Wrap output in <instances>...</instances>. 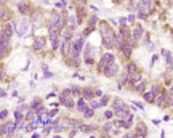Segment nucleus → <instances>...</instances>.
Masks as SVG:
<instances>
[{
	"mask_svg": "<svg viewBox=\"0 0 173 138\" xmlns=\"http://www.w3.org/2000/svg\"><path fill=\"white\" fill-rule=\"evenodd\" d=\"M101 35H103V42H104V47L106 48H112L114 47V39H115V35H114V31L109 27V24L107 22H101Z\"/></svg>",
	"mask_w": 173,
	"mask_h": 138,
	"instance_id": "f257e3e1",
	"label": "nucleus"
},
{
	"mask_svg": "<svg viewBox=\"0 0 173 138\" xmlns=\"http://www.w3.org/2000/svg\"><path fill=\"white\" fill-rule=\"evenodd\" d=\"M83 48V35L82 37L76 39L74 42H71V47H69V52H71V56L72 58H79V55H80Z\"/></svg>",
	"mask_w": 173,
	"mask_h": 138,
	"instance_id": "f03ea898",
	"label": "nucleus"
},
{
	"mask_svg": "<svg viewBox=\"0 0 173 138\" xmlns=\"http://www.w3.org/2000/svg\"><path fill=\"white\" fill-rule=\"evenodd\" d=\"M151 10H152V0H141V7L138 10V16L141 20H146L148 15L151 13Z\"/></svg>",
	"mask_w": 173,
	"mask_h": 138,
	"instance_id": "7ed1b4c3",
	"label": "nucleus"
},
{
	"mask_svg": "<svg viewBox=\"0 0 173 138\" xmlns=\"http://www.w3.org/2000/svg\"><path fill=\"white\" fill-rule=\"evenodd\" d=\"M27 31H29V21L26 20V18H22V20H19V22H18V27H16V32L19 37H26L27 35Z\"/></svg>",
	"mask_w": 173,
	"mask_h": 138,
	"instance_id": "20e7f679",
	"label": "nucleus"
},
{
	"mask_svg": "<svg viewBox=\"0 0 173 138\" xmlns=\"http://www.w3.org/2000/svg\"><path fill=\"white\" fill-rule=\"evenodd\" d=\"M18 128V122H3L2 124V136H7V135H13Z\"/></svg>",
	"mask_w": 173,
	"mask_h": 138,
	"instance_id": "39448f33",
	"label": "nucleus"
},
{
	"mask_svg": "<svg viewBox=\"0 0 173 138\" xmlns=\"http://www.w3.org/2000/svg\"><path fill=\"white\" fill-rule=\"evenodd\" d=\"M95 53H96V48L91 47V45H87L85 47V63L87 64H93L95 63Z\"/></svg>",
	"mask_w": 173,
	"mask_h": 138,
	"instance_id": "423d86ee",
	"label": "nucleus"
},
{
	"mask_svg": "<svg viewBox=\"0 0 173 138\" xmlns=\"http://www.w3.org/2000/svg\"><path fill=\"white\" fill-rule=\"evenodd\" d=\"M117 72H119V66L115 63H111V64H107V66H104V76L106 77H114Z\"/></svg>",
	"mask_w": 173,
	"mask_h": 138,
	"instance_id": "0eeeda50",
	"label": "nucleus"
},
{
	"mask_svg": "<svg viewBox=\"0 0 173 138\" xmlns=\"http://www.w3.org/2000/svg\"><path fill=\"white\" fill-rule=\"evenodd\" d=\"M11 34H13V27L10 24H3V27H2V39H0V40L8 42L10 37H11Z\"/></svg>",
	"mask_w": 173,
	"mask_h": 138,
	"instance_id": "6e6552de",
	"label": "nucleus"
},
{
	"mask_svg": "<svg viewBox=\"0 0 173 138\" xmlns=\"http://www.w3.org/2000/svg\"><path fill=\"white\" fill-rule=\"evenodd\" d=\"M143 34H144V29H143L141 24H136V26L133 27V34H132V35H133V39L136 40V42L143 37Z\"/></svg>",
	"mask_w": 173,
	"mask_h": 138,
	"instance_id": "1a4fd4ad",
	"label": "nucleus"
},
{
	"mask_svg": "<svg viewBox=\"0 0 173 138\" xmlns=\"http://www.w3.org/2000/svg\"><path fill=\"white\" fill-rule=\"evenodd\" d=\"M125 109H128V108L125 106V103H124L122 100H119V98H117V100L114 101V112H117V114H119V112L125 111Z\"/></svg>",
	"mask_w": 173,
	"mask_h": 138,
	"instance_id": "9d476101",
	"label": "nucleus"
},
{
	"mask_svg": "<svg viewBox=\"0 0 173 138\" xmlns=\"http://www.w3.org/2000/svg\"><path fill=\"white\" fill-rule=\"evenodd\" d=\"M156 92H157V87H154L151 92H148V93H143L144 95V101H146V103H152V101H156Z\"/></svg>",
	"mask_w": 173,
	"mask_h": 138,
	"instance_id": "9b49d317",
	"label": "nucleus"
},
{
	"mask_svg": "<svg viewBox=\"0 0 173 138\" xmlns=\"http://www.w3.org/2000/svg\"><path fill=\"white\" fill-rule=\"evenodd\" d=\"M111 63H114V55H112V53H106L104 56H103V59H101L100 66L104 68V66H107V64H111Z\"/></svg>",
	"mask_w": 173,
	"mask_h": 138,
	"instance_id": "f8f14e48",
	"label": "nucleus"
},
{
	"mask_svg": "<svg viewBox=\"0 0 173 138\" xmlns=\"http://www.w3.org/2000/svg\"><path fill=\"white\" fill-rule=\"evenodd\" d=\"M148 135V128L143 122H138L136 124V136H146Z\"/></svg>",
	"mask_w": 173,
	"mask_h": 138,
	"instance_id": "ddd939ff",
	"label": "nucleus"
},
{
	"mask_svg": "<svg viewBox=\"0 0 173 138\" xmlns=\"http://www.w3.org/2000/svg\"><path fill=\"white\" fill-rule=\"evenodd\" d=\"M45 44H46V39L45 37H37L34 40V45H32V47H34V50H42V48L45 47Z\"/></svg>",
	"mask_w": 173,
	"mask_h": 138,
	"instance_id": "4468645a",
	"label": "nucleus"
},
{
	"mask_svg": "<svg viewBox=\"0 0 173 138\" xmlns=\"http://www.w3.org/2000/svg\"><path fill=\"white\" fill-rule=\"evenodd\" d=\"M162 53H163V56H165V59H167V68L173 69V56H172V53L167 52V50H162Z\"/></svg>",
	"mask_w": 173,
	"mask_h": 138,
	"instance_id": "2eb2a0df",
	"label": "nucleus"
},
{
	"mask_svg": "<svg viewBox=\"0 0 173 138\" xmlns=\"http://www.w3.org/2000/svg\"><path fill=\"white\" fill-rule=\"evenodd\" d=\"M87 98H82L79 100V103H77V111H80V112H85L87 109H88V104H87V101H85Z\"/></svg>",
	"mask_w": 173,
	"mask_h": 138,
	"instance_id": "dca6fc26",
	"label": "nucleus"
},
{
	"mask_svg": "<svg viewBox=\"0 0 173 138\" xmlns=\"http://www.w3.org/2000/svg\"><path fill=\"white\" fill-rule=\"evenodd\" d=\"M132 48H133V44H130V42H124V45H122V52H124V55L125 56H130L132 55Z\"/></svg>",
	"mask_w": 173,
	"mask_h": 138,
	"instance_id": "f3484780",
	"label": "nucleus"
},
{
	"mask_svg": "<svg viewBox=\"0 0 173 138\" xmlns=\"http://www.w3.org/2000/svg\"><path fill=\"white\" fill-rule=\"evenodd\" d=\"M7 52H8V42H5V40H0V56L5 58L7 56Z\"/></svg>",
	"mask_w": 173,
	"mask_h": 138,
	"instance_id": "a211bd4d",
	"label": "nucleus"
},
{
	"mask_svg": "<svg viewBox=\"0 0 173 138\" xmlns=\"http://www.w3.org/2000/svg\"><path fill=\"white\" fill-rule=\"evenodd\" d=\"M82 95H83V98L91 100L93 96H96V92H93L91 88H85V90H82Z\"/></svg>",
	"mask_w": 173,
	"mask_h": 138,
	"instance_id": "6ab92c4d",
	"label": "nucleus"
},
{
	"mask_svg": "<svg viewBox=\"0 0 173 138\" xmlns=\"http://www.w3.org/2000/svg\"><path fill=\"white\" fill-rule=\"evenodd\" d=\"M124 37H122V34H119V35H115V39H114V47H117V48H122V45H124Z\"/></svg>",
	"mask_w": 173,
	"mask_h": 138,
	"instance_id": "aec40b11",
	"label": "nucleus"
},
{
	"mask_svg": "<svg viewBox=\"0 0 173 138\" xmlns=\"http://www.w3.org/2000/svg\"><path fill=\"white\" fill-rule=\"evenodd\" d=\"M139 82H143V80H141V74H133L132 77H130V84H132V85L136 87Z\"/></svg>",
	"mask_w": 173,
	"mask_h": 138,
	"instance_id": "412c9836",
	"label": "nucleus"
},
{
	"mask_svg": "<svg viewBox=\"0 0 173 138\" xmlns=\"http://www.w3.org/2000/svg\"><path fill=\"white\" fill-rule=\"evenodd\" d=\"M93 130H95V127H93V125H85V124H82V125H80V132H83V133H90Z\"/></svg>",
	"mask_w": 173,
	"mask_h": 138,
	"instance_id": "4be33fe9",
	"label": "nucleus"
},
{
	"mask_svg": "<svg viewBox=\"0 0 173 138\" xmlns=\"http://www.w3.org/2000/svg\"><path fill=\"white\" fill-rule=\"evenodd\" d=\"M165 95H163V93H160V95H159L157 96V98H156V104H157V106H162V104L163 103H165Z\"/></svg>",
	"mask_w": 173,
	"mask_h": 138,
	"instance_id": "5701e85b",
	"label": "nucleus"
},
{
	"mask_svg": "<svg viewBox=\"0 0 173 138\" xmlns=\"http://www.w3.org/2000/svg\"><path fill=\"white\" fill-rule=\"evenodd\" d=\"M167 104L168 106H173V87H172V92L167 93Z\"/></svg>",
	"mask_w": 173,
	"mask_h": 138,
	"instance_id": "b1692460",
	"label": "nucleus"
},
{
	"mask_svg": "<svg viewBox=\"0 0 173 138\" xmlns=\"http://www.w3.org/2000/svg\"><path fill=\"white\" fill-rule=\"evenodd\" d=\"M132 10H139V7H141V0H132Z\"/></svg>",
	"mask_w": 173,
	"mask_h": 138,
	"instance_id": "393cba45",
	"label": "nucleus"
},
{
	"mask_svg": "<svg viewBox=\"0 0 173 138\" xmlns=\"http://www.w3.org/2000/svg\"><path fill=\"white\" fill-rule=\"evenodd\" d=\"M77 22H79V21H76V18H74V16H67V24H69V26H72L74 29H76Z\"/></svg>",
	"mask_w": 173,
	"mask_h": 138,
	"instance_id": "a878e982",
	"label": "nucleus"
},
{
	"mask_svg": "<svg viewBox=\"0 0 173 138\" xmlns=\"http://www.w3.org/2000/svg\"><path fill=\"white\" fill-rule=\"evenodd\" d=\"M96 21H98V16H90V20H88V26L95 29V26H96Z\"/></svg>",
	"mask_w": 173,
	"mask_h": 138,
	"instance_id": "bb28decb",
	"label": "nucleus"
},
{
	"mask_svg": "<svg viewBox=\"0 0 173 138\" xmlns=\"http://www.w3.org/2000/svg\"><path fill=\"white\" fill-rule=\"evenodd\" d=\"M144 88H146V84H144V82H139V84L136 85V92H138V93H144Z\"/></svg>",
	"mask_w": 173,
	"mask_h": 138,
	"instance_id": "cd10ccee",
	"label": "nucleus"
},
{
	"mask_svg": "<svg viewBox=\"0 0 173 138\" xmlns=\"http://www.w3.org/2000/svg\"><path fill=\"white\" fill-rule=\"evenodd\" d=\"M135 72H136V64H135V63H130L128 64V74H135Z\"/></svg>",
	"mask_w": 173,
	"mask_h": 138,
	"instance_id": "c85d7f7f",
	"label": "nucleus"
},
{
	"mask_svg": "<svg viewBox=\"0 0 173 138\" xmlns=\"http://www.w3.org/2000/svg\"><path fill=\"white\" fill-rule=\"evenodd\" d=\"M18 10H19L21 13H26V10H27L26 3H24V2H19V3H18Z\"/></svg>",
	"mask_w": 173,
	"mask_h": 138,
	"instance_id": "c756f323",
	"label": "nucleus"
},
{
	"mask_svg": "<svg viewBox=\"0 0 173 138\" xmlns=\"http://www.w3.org/2000/svg\"><path fill=\"white\" fill-rule=\"evenodd\" d=\"M128 82V76L127 74H124L122 77H120V82H119V87H122V85H125Z\"/></svg>",
	"mask_w": 173,
	"mask_h": 138,
	"instance_id": "7c9ffc66",
	"label": "nucleus"
},
{
	"mask_svg": "<svg viewBox=\"0 0 173 138\" xmlns=\"http://www.w3.org/2000/svg\"><path fill=\"white\" fill-rule=\"evenodd\" d=\"M93 114H95V109H93V108H88L87 111L83 112V116H85V117H93Z\"/></svg>",
	"mask_w": 173,
	"mask_h": 138,
	"instance_id": "2f4dec72",
	"label": "nucleus"
},
{
	"mask_svg": "<svg viewBox=\"0 0 173 138\" xmlns=\"http://www.w3.org/2000/svg\"><path fill=\"white\" fill-rule=\"evenodd\" d=\"M34 112L37 114V116H40V114L45 112V108L43 106H37V108H34Z\"/></svg>",
	"mask_w": 173,
	"mask_h": 138,
	"instance_id": "473e14b6",
	"label": "nucleus"
},
{
	"mask_svg": "<svg viewBox=\"0 0 173 138\" xmlns=\"http://www.w3.org/2000/svg\"><path fill=\"white\" fill-rule=\"evenodd\" d=\"M77 15H79V18H77V21H79V22H82V21H83V8H82V7L79 8Z\"/></svg>",
	"mask_w": 173,
	"mask_h": 138,
	"instance_id": "72a5a7b5",
	"label": "nucleus"
},
{
	"mask_svg": "<svg viewBox=\"0 0 173 138\" xmlns=\"http://www.w3.org/2000/svg\"><path fill=\"white\" fill-rule=\"evenodd\" d=\"M90 108H93V109H98V108H101L100 101H95V100H93L91 103H90Z\"/></svg>",
	"mask_w": 173,
	"mask_h": 138,
	"instance_id": "f704fd0d",
	"label": "nucleus"
},
{
	"mask_svg": "<svg viewBox=\"0 0 173 138\" xmlns=\"http://www.w3.org/2000/svg\"><path fill=\"white\" fill-rule=\"evenodd\" d=\"M71 90H72V95H82V93H80V88H79V87H76V85H74Z\"/></svg>",
	"mask_w": 173,
	"mask_h": 138,
	"instance_id": "c9c22d12",
	"label": "nucleus"
},
{
	"mask_svg": "<svg viewBox=\"0 0 173 138\" xmlns=\"http://www.w3.org/2000/svg\"><path fill=\"white\" fill-rule=\"evenodd\" d=\"M107 100H109V98H107V96H101V100H100V104H101V106H106V104H107Z\"/></svg>",
	"mask_w": 173,
	"mask_h": 138,
	"instance_id": "e433bc0d",
	"label": "nucleus"
},
{
	"mask_svg": "<svg viewBox=\"0 0 173 138\" xmlns=\"http://www.w3.org/2000/svg\"><path fill=\"white\" fill-rule=\"evenodd\" d=\"M7 117H8V111L7 109H2V122H5Z\"/></svg>",
	"mask_w": 173,
	"mask_h": 138,
	"instance_id": "4c0bfd02",
	"label": "nucleus"
},
{
	"mask_svg": "<svg viewBox=\"0 0 173 138\" xmlns=\"http://www.w3.org/2000/svg\"><path fill=\"white\" fill-rule=\"evenodd\" d=\"M37 106H40V98H35L34 101H32V109L37 108Z\"/></svg>",
	"mask_w": 173,
	"mask_h": 138,
	"instance_id": "58836bf2",
	"label": "nucleus"
},
{
	"mask_svg": "<svg viewBox=\"0 0 173 138\" xmlns=\"http://www.w3.org/2000/svg\"><path fill=\"white\" fill-rule=\"evenodd\" d=\"M34 128H35V124H27V127H26V132H32V130H34Z\"/></svg>",
	"mask_w": 173,
	"mask_h": 138,
	"instance_id": "ea45409f",
	"label": "nucleus"
},
{
	"mask_svg": "<svg viewBox=\"0 0 173 138\" xmlns=\"http://www.w3.org/2000/svg\"><path fill=\"white\" fill-rule=\"evenodd\" d=\"M103 130H104V132H109V130H112V124H111V122H107L106 125L103 127Z\"/></svg>",
	"mask_w": 173,
	"mask_h": 138,
	"instance_id": "a19ab883",
	"label": "nucleus"
},
{
	"mask_svg": "<svg viewBox=\"0 0 173 138\" xmlns=\"http://www.w3.org/2000/svg\"><path fill=\"white\" fill-rule=\"evenodd\" d=\"M112 116H114V112H112V111H106V112H104V117L109 119V121L112 119Z\"/></svg>",
	"mask_w": 173,
	"mask_h": 138,
	"instance_id": "79ce46f5",
	"label": "nucleus"
},
{
	"mask_svg": "<svg viewBox=\"0 0 173 138\" xmlns=\"http://www.w3.org/2000/svg\"><path fill=\"white\" fill-rule=\"evenodd\" d=\"M39 22L40 21V15H39V13H35V15H32V22Z\"/></svg>",
	"mask_w": 173,
	"mask_h": 138,
	"instance_id": "37998d69",
	"label": "nucleus"
},
{
	"mask_svg": "<svg viewBox=\"0 0 173 138\" xmlns=\"http://www.w3.org/2000/svg\"><path fill=\"white\" fill-rule=\"evenodd\" d=\"M91 31H93V27H88V29H87V31H83V32H82V35H83V37H87V35H88V34H90V32H91Z\"/></svg>",
	"mask_w": 173,
	"mask_h": 138,
	"instance_id": "c03bdc74",
	"label": "nucleus"
},
{
	"mask_svg": "<svg viewBox=\"0 0 173 138\" xmlns=\"http://www.w3.org/2000/svg\"><path fill=\"white\" fill-rule=\"evenodd\" d=\"M56 8H59V10L64 8V0H61V2H56Z\"/></svg>",
	"mask_w": 173,
	"mask_h": 138,
	"instance_id": "a18cd8bd",
	"label": "nucleus"
},
{
	"mask_svg": "<svg viewBox=\"0 0 173 138\" xmlns=\"http://www.w3.org/2000/svg\"><path fill=\"white\" fill-rule=\"evenodd\" d=\"M56 112H58L56 109H51V111L48 112V116H50V117H55V116H56Z\"/></svg>",
	"mask_w": 173,
	"mask_h": 138,
	"instance_id": "49530a36",
	"label": "nucleus"
},
{
	"mask_svg": "<svg viewBox=\"0 0 173 138\" xmlns=\"http://www.w3.org/2000/svg\"><path fill=\"white\" fill-rule=\"evenodd\" d=\"M128 20H127V18H125V16H122V18H120V20H119V22H120V24H125V22H127Z\"/></svg>",
	"mask_w": 173,
	"mask_h": 138,
	"instance_id": "de8ad7c7",
	"label": "nucleus"
},
{
	"mask_svg": "<svg viewBox=\"0 0 173 138\" xmlns=\"http://www.w3.org/2000/svg\"><path fill=\"white\" fill-rule=\"evenodd\" d=\"M128 22H135V15H130L128 16Z\"/></svg>",
	"mask_w": 173,
	"mask_h": 138,
	"instance_id": "09e8293b",
	"label": "nucleus"
},
{
	"mask_svg": "<svg viewBox=\"0 0 173 138\" xmlns=\"http://www.w3.org/2000/svg\"><path fill=\"white\" fill-rule=\"evenodd\" d=\"M133 104H135V106H138L139 109H143V108H144V106H143V104H141V103H136V101H135V103H133Z\"/></svg>",
	"mask_w": 173,
	"mask_h": 138,
	"instance_id": "8fccbe9b",
	"label": "nucleus"
},
{
	"mask_svg": "<svg viewBox=\"0 0 173 138\" xmlns=\"http://www.w3.org/2000/svg\"><path fill=\"white\" fill-rule=\"evenodd\" d=\"M0 96H2V98H5V96H7V92H5V90H2V93H0Z\"/></svg>",
	"mask_w": 173,
	"mask_h": 138,
	"instance_id": "3c124183",
	"label": "nucleus"
},
{
	"mask_svg": "<svg viewBox=\"0 0 173 138\" xmlns=\"http://www.w3.org/2000/svg\"><path fill=\"white\" fill-rule=\"evenodd\" d=\"M96 96H103V92L101 90H96Z\"/></svg>",
	"mask_w": 173,
	"mask_h": 138,
	"instance_id": "603ef678",
	"label": "nucleus"
},
{
	"mask_svg": "<svg viewBox=\"0 0 173 138\" xmlns=\"http://www.w3.org/2000/svg\"><path fill=\"white\" fill-rule=\"evenodd\" d=\"M76 2H77V3H80V5H82V3H85V0H76Z\"/></svg>",
	"mask_w": 173,
	"mask_h": 138,
	"instance_id": "864d4df0",
	"label": "nucleus"
},
{
	"mask_svg": "<svg viewBox=\"0 0 173 138\" xmlns=\"http://www.w3.org/2000/svg\"><path fill=\"white\" fill-rule=\"evenodd\" d=\"M5 2H7V0H2V3H3V5H5Z\"/></svg>",
	"mask_w": 173,
	"mask_h": 138,
	"instance_id": "5fc2aeb1",
	"label": "nucleus"
},
{
	"mask_svg": "<svg viewBox=\"0 0 173 138\" xmlns=\"http://www.w3.org/2000/svg\"><path fill=\"white\" fill-rule=\"evenodd\" d=\"M168 2H170V3H173V0H168Z\"/></svg>",
	"mask_w": 173,
	"mask_h": 138,
	"instance_id": "6e6d98bb",
	"label": "nucleus"
},
{
	"mask_svg": "<svg viewBox=\"0 0 173 138\" xmlns=\"http://www.w3.org/2000/svg\"><path fill=\"white\" fill-rule=\"evenodd\" d=\"M16 2H19V0H16Z\"/></svg>",
	"mask_w": 173,
	"mask_h": 138,
	"instance_id": "4d7b16f0",
	"label": "nucleus"
}]
</instances>
